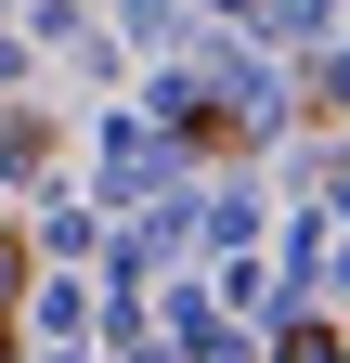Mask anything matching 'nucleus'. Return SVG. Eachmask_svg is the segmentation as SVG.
Here are the masks:
<instances>
[{
    "label": "nucleus",
    "instance_id": "3",
    "mask_svg": "<svg viewBox=\"0 0 350 363\" xmlns=\"http://www.w3.org/2000/svg\"><path fill=\"white\" fill-rule=\"evenodd\" d=\"M0 363H13V311H0Z\"/></svg>",
    "mask_w": 350,
    "mask_h": 363
},
{
    "label": "nucleus",
    "instance_id": "2",
    "mask_svg": "<svg viewBox=\"0 0 350 363\" xmlns=\"http://www.w3.org/2000/svg\"><path fill=\"white\" fill-rule=\"evenodd\" d=\"M13 286H26V247H13V234H0V298H13Z\"/></svg>",
    "mask_w": 350,
    "mask_h": 363
},
{
    "label": "nucleus",
    "instance_id": "1",
    "mask_svg": "<svg viewBox=\"0 0 350 363\" xmlns=\"http://www.w3.org/2000/svg\"><path fill=\"white\" fill-rule=\"evenodd\" d=\"M286 363H350V350H337L324 325H298V337H286Z\"/></svg>",
    "mask_w": 350,
    "mask_h": 363
}]
</instances>
